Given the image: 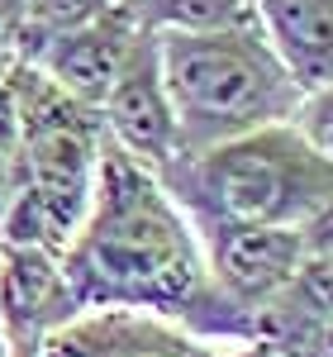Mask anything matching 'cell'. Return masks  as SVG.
Masks as SVG:
<instances>
[{
  "instance_id": "cell-2",
  "label": "cell",
  "mask_w": 333,
  "mask_h": 357,
  "mask_svg": "<svg viewBox=\"0 0 333 357\" xmlns=\"http://www.w3.org/2000/svg\"><path fill=\"white\" fill-rule=\"evenodd\" d=\"M200 238L219 229H295L333 195V162L295 124L257 129L157 172Z\"/></svg>"
},
{
  "instance_id": "cell-13",
  "label": "cell",
  "mask_w": 333,
  "mask_h": 357,
  "mask_svg": "<svg viewBox=\"0 0 333 357\" xmlns=\"http://www.w3.org/2000/svg\"><path fill=\"white\" fill-rule=\"evenodd\" d=\"M300 243H305V257H333V195L309 215V220L295 224Z\"/></svg>"
},
{
  "instance_id": "cell-4",
  "label": "cell",
  "mask_w": 333,
  "mask_h": 357,
  "mask_svg": "<svg viewBox=\"0 0 333 357\" xmlns=\"http://www.w3.org/2000/svg\"><path fill=\"white\" fill-rule=\"evenodd\" d=\"M100 129L124 158L148 167L153 176L181 158L176 114H171V96H166L162 62H157V33L139 29V38L129 43L124 67L100 100Z\"/></svg>"
},
{
  "instance_id": "cell-8",
  "label": "cell",
  "mask_w": 333,
  "mask_h": 357,
  "mask_svg": "<svg viewBox=\"0 0 333 357\" xmlns=\"http://www.w3.org/2000/svg\"><path fill=\"white\" fill-rule=\"evenodd\" d=\"M252 10L305 96L333 86V0H252Z\"/></svg>"
},
{
  "instance_id": "cell-9",
  "label": "cell",
  "mask_w": 333,
  "mask_h": 357,
  "mask_svg": "<svg viewBox=\"0 0 333 357\" xmlns=\"http://www.w3.org/2000/svg\"><path fill=\"white\" fill-rule=\"evenodd\" d=\"M148 33H215L257 20L252 0H124Z\"/></svg>"
},
{
  "instance_id": "cell-16",
  "label": "cell",
  "mask_w": 333,
  "mask_h": 357,
  "mask_svg": "<svg viewBox=\"0 0 333 357\" xmlns=\"http://www.w3.org/2000/svg\"><path fill=\"white\" fill-rule=\"evenodd\" d=\"M215 357H281L272 343H262V338H248V343H219Z\"/></svg>"
},
{
  "instance_id": "cell-11",
  "label": "cell",
  "mask_w": 333,
  "mask_h": 357,
  "mask_svg": "<svg viewBox=\"0 0 333 357\" xmlns=\"http://www.w3.org/2000/svg\"><path fill=\"white\" fill-rule=\"evenodd\" d=\"M24 181V138H20V110H15V96L5 86L0 72V215L10 210V200L20 195Z\"/></svg>"
},
{
  "instance_id": "cell-1",
  "label": "cell",
  "mask_w": 333,
  "mask_h": 357,
  "mask_svg": "<svg viewBox=\"0 0 333 357\" xmlns=\"http://www.w3.org/2000/svg\"><path fill=\"white\" fill-rule=\"evenodd\" d=\"M62 281L82 310H139L171 319L205 343H248L252 319L224 301L205 243L162 181L105 138L95 191L77 238L62 252Z\"/></svg>"
},
{
  "instance_id": "cell-6",
  "label": "cell",
  "mask_w": 333,
  "mask_h": 357,
  "mask_svg": "<svg viewBox=\"0 0 333 357\" xmlns=\"http://www.w3.org/2000/svg\"><path fill=\"white\" fill-rule=\"evenodd\" d=\"M139 20H134V10L124 5V0H114L105 15H95V20H86V24L67 29V33H57L48 43H38L29 57V67H38L48 82L62 91V96H72L77 105L100 114V100H105V91L114 86L119 77V67H124V53H129V43L139 38Z\"/></svg>"
},
{
  "instance_id": "cell-7",
  "label": "cell",
  "mask_w": 333,
  "mask_h": 357,
  "mask_svg": "<svg viewBox=\"0 0 333 357\" xmlns=\"http://www.w3.org/2000/svg\"><path fill=\"white\" fill-rule=\"evenodd\" d=\"M219 343H205L171 319L139 310H82L57 324L38 357H215Z\"/></svg>"
},
{
  "instance_id": "cell-5",
  "label": "cell",
  "mask_w": 333,
  "mask_h": 357,
  "mask_svg": "<svg viewBox=\"0 0 333 357\" xmlns=\"http://www.w3.org/2000/svg\"><path fill=\"white\" fill-rule=\"evenodd\" d=\"M200 243H205V262L224 301L243 310L248 319H257V310L281 301L309 262L295 229H219Z\"/></svg>"
},
{
  "instance_id": "cell-3",
  "label": "cell",
  "mask_w": 333,
  "mask_h": 357,
  "mask_svg": "<svg viewBox=\"0 0 333 357\" xmlns=\"http://www.w3.org/2000/svg\"><path fill=\"white\" fill-rule=\"evenodd\" d=\"M157 62L176 114L181 158L257 129L295 124L305 100L257 20L215 33H157Z\"/></svg>"
},
{
  "instance_id": "cell-14",
  "label": "cell",
  "mask_w": 333,
  "mask_h": 357,
  "mask_svg": "<svg viewBox=\"0 0 333 357\" xmlns=\"http://www.w3.org/2000/svg\"><path fill=\"white\" fill-rule=\"evenodd\" d=\"M300 291H305L314 305L333 310V257H309L305 272H300Z\"/></svg>"
},
{
  "instance_id": "cell-10",
  "label": "cell",
  "mask_w": 333,
  "mask_h": 357,
  "mask_svg": "<svg viewBox=\"0 0 333 357\" xmlns=\"http://www.w3.org/2000/svg\"><path fill=\"white\" fill-rule=\"evenodd\" d=\"M114 0H24V15H20V29H15V43H10V57H29L38 43H48L67 29L86 24L95 15H105Z\"/></svg>"
},
{
  "instance_id": "cell-15",
  "label": "cell",
  "mask_w": 333,
  "mask_h": 357,
  "mask_svg": "<svg viewBox=\"0 0 333 357\" xmlns=\"http://www.w3.org/2000/svg\"><path fill=\"white\" fill-rule=\"evenodd\" d=\"M20 15H24V0H0V62H10V43H15Z\"/></svg>"
},
{
  "instance_id": "cell-12",
  "label": "cell",
  "mask_w": 333,
  "mask_h": 357,
  "mask_svg": "<svg viewBox=\"0 0 333 357\" xmlns=\"http://www.w3.org/2000/svg\"><path fill=\"white\" fill-rule=\"evenodd\" d=\"M295 129L333 162V86H319L300 100V114H295Z\"/></svg>"
}]
</instances>
